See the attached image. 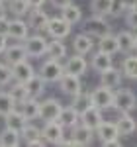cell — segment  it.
<instances>
[{"mask_svg": "<svg viewBox=\"0 0 137 147\" xmlns=\"http://www.w3.org/2000/svg\"><path fill=\"white\" fill-rule=\"evenodd\" d=\"M82 32L88 34V35H92L94 39H100L102 35H106V34L112 32V26L106 22V16L92 14L90 18H86V20L82 22Z\"/></svg>", "mask_w": 137, "mask_h": 147, "instance_id": "1", "label": "cell"}, {"mask_svg": "<svg viewBox=\"0 0 137 147\" xmlns=\"http://www.w3.org/2000/svg\"><path fill=\"white\" fill-rule=\"evenodd\" d=\"M122 82H124V73H122V69L110 67V69H106L104 73H100V84L112 88V90H118V88L122 86Z\"/></svg>", "mask_w": 137, "mask_h": 147, "instance_id": "12", "label": "cell"}, {"mask_svg": "<svg viewBox=\"0 0 137 147\" xmlns=\"http://www.w3.org/2000/svg\"><path fill=\"white\" fill-rule=\"evenodd\" d=\"M8 30H10V20L8 18H0V34L8 35Z\"/></svg>", "mask_w": 137, "mask_h": 147, "instance_id": "41", "label": "cell"}, {"mask_svg": "<svg viewBox=\"0 0 137 147\" xmlns=\"http://www.w3.org/2000/svg\"><path fill=\"white\" fill-rule=\"evenodd\" d=\"M122 73H124V77L129 80H137V55H131V53H127L124 57V61H122Z\"/></svg>", "mask_w": 137, "mask_h": 147, "instance_id": "28", "label": "cell"}, {"mask_svg": "<svg viewBox=\"0 0 137 147\" xmlns=\"http://www.w3.org/2000/svg\"><path fill=\"white\" fill-rule=\"evenodd\" d=\"M8 2V10L14 14V16H26L28 12L32 10L30 8V4H28V0H6Z\"/></svg>", "mask_w": 137, "mask_h": 147, "instance_id": "37", "label": "cell"}, {"mask_svg": "<svg viewBox=\"0 0 137 147\" xmlns=\"http://www.w3.org/2000/svg\"><path fill=\"white\" fill-rule=\"evenodd\" d=\"M22 143V134L12 129V127H4L0 131V147H18Z\"/></svg>", "mask_w": 137, "mask_h": 147, "instance_id": "25", "label": "cell"}, {"mask_svg": "<svg viewBox=\"0 0 137 147\" xmlns=\"http://www.w3.org/2000/svg\"><path fill=\"white\" fill-rule=\"evenodd\" d=\"M90 67H92V71H96L98 75H100V73H104L106 69L114 67L112 55H110V53H104V51H100V49H98V51L92 55V59H90Z\"/></svg>", "mask_w": 137, "mask_h": 147, "instance_id": "20", "label": "cell"}, {"mask_svg": "<svg viewBox=\"0 0 137 147\" xmlns=\"http://www.w3.org/2000/svg\"><path fill=\"white\" fill-rule=\"evenodd\" d=\"M98 49L104 51V53H110V55L120 53V41H118V35H114L112 32L106 34V35H102V37L98 39Z\"/></svg>", "mask_w": 137, "mask_h": 147, "instance_id": "24", "label": "cell"}, {"mask_svg": "<svg viewBox=\"0 0 137 147\" xmlns=\"http://www.w3.org/2000/svg\"><path fill=\"white\" fill-rule=\"evenodd\" d=\"M41 136L45 137L47 143H53V145H57L59 141L65 137V125L61 124L59 120H55V122H45L43 129H41Z\"/></svg>", "mask_w": 137, "mask_h": 147, "instance_id": "9", "label": "cell"}, {"mask_svg": "<svg viewBox=\"0 0 137 147\" xmlns=\"http://www.w3.org/2000/svg\"><path fill=\"white\" fill-rule=\"evenodd\" d=\"M2 55L8 65H16L24 59H28V51H26V45H8Z\"/></svg>", "mask_w": 137, "mask_h": 147, "instance_id": "22", "label": "cell"}, {"mask_svg": "<svg viewBox=\"0 0 137 147\" xmlns=\"http://www.w3.org/2000/svg\"><path fill=\"white\" fill-rule=\"evenodd\" d=\"M0 2H6V0H0Z\"/></svg>", "mask_w": 137, "mask_h": 147, "instance_id": "48", "label": "cell"}, {"mask_svg": "<svg viewBox=\"0 0 137 147\" xmlns=\"http://www.w3.org/2000/svg\"><path fill=\"white\" fill-rule=\"evenodd\" d=\"M124 4H126L127 10H133V8H137V0H124Z\"/></svg>", "mask_w": 137, "mask_h": 147, "instance_id": "45", "label": "cell"}, {"mask_svg": "<svg viewBox=\"0 0 137 147\" xmlns=\"http://www.w3.org/2000/svg\"><path fill=\"white\" fill-rule=\"evenodd\" d=\"M20 106H22V112L28 120L39 118V106H41V102H37V98H28V100L24 102V104H20Z\"/></svg>", "mask_w": 137, "mask_h": 147, "instance_id": "32", "label": "cell"}, {"mask_svg": "<svg viewBox=\"0 0 137 147\" xmlns=\"http://www.w3.org/2000/svg\"><path fill=\"white\" fill-rule=\"evenodd\" d=\"M61 16L67 20L68 24H79L80 20H82V10H80V6H77V4H68V6H65L63 10H61Z\"/></svg>", "mask_w": 137, "mask_h": 147, "instance_id": "30", "label": "cell"}, {"mask_svg": "<svg viewBox=\"0 0 137 147\" xmlns=\"http://www.w3.org/2000/svg\"><path fill=\"white\" fill-rule=\"evenodd\" d=\"M118 35V41H120V51L122 53H131V51H135V34L131 32V30H124V32H120Z\"/></svg>", "mask_w": 137, "mask_h": 147, "instance_id": "27", "label": "cell"}, {"mask_svg": "<svg viewBox=\"0 0 137 147\" xmlns=\"http://www.w3.org/2000/svg\"><path fill=\"white\" fill-rule=\"evenodd\" d=\"M73 49H75V53H80V55H88L92 53V49H94V37L88 34H79L73 37Z\"/></svg>", "mask_w": 137, "mask_h": 147, "instance_id": "17", "label": "cell"}, {"mask_svg": "<svg viewBox=\"0 0 137 147\" xmlns=\"http://www.w3.org/2000/svg\"><path fill=\"white\" fill-rule=\"evenodd\" d=\"M12 75H14V80H18V82H28V80L35 75V69L30 61L24 59L20 63L12 65Z\"/></svg>", "mask_w": 137, "mask_h": 147, "instance_id": "15", "label": "cell"}, {"mask_svg": "<svg viewBox=\"0 0 137 147\" xmlns=\"http://www.w3.org/2000/svg\"><path fill=\"white\" fill-rule=\"evenodd\" d=\"M86 69H88V61L84 59V55H80V53H75L73 57H67V61H65V73L82 77L86 73Z\"/></svg>", "mask_w": 137, "mask_h": 147, "instance_id": "13", "label": "cell"}, {"mask_svg": "<svg viewBox=\"0 0 137 147\" xmlns=\"http://www.w3.org/2000/svg\"><path fill=\"white\" fill-rule=\"evenodd\" d=\"M51 2V6H55V8H59V10H63L65 6H68L73 0H49Z\"/></svg>", "mask_w": 137, "mask_h": 147, "instance_id": "42", "label": "cell"}, {"mask_svg": "<svg viewBox=\"0 0 137 147\" xmlns=\"http://www.w3.org/2000/svg\"><path fill=\"white\" fill-rule=\"evenodd\" d=\"M57 84H59V88H61V92H63V94H67V96H71V98L82 90L80 77H77V75H71V73H65Z\"/></svg>", "mask_w": 137, "mask_h": 147, "instance_id": "10", "label": "cell"}, {"mask_svg": "<svg viewBox=\"0 0 137 147\" xmlns=\"http://www.w3.org/2000/svg\"><path fill=\"white\" fill-rule=\"evenodd\" d=\"M8 92H10L12 98L16 100V104H24L28 98H32L30 92H28V88H26V82H18V80L10 86V90H8Z\"/></svg>", "mask_w": 137, "mask_h": 147, "instance_id": "29", "label": "cell"}, {"mask_svg": "<svg viewBox=\"0 0 137 147\" xmlns=\"http://www.w3.org/2000/svg\"><path fill=\"white\" fill-rule=\"evenodd\" d=\"M20 134H22V139L24 141H26V145H34L35 141H37V139H41V129H39V127H35V125H26V127H24L22 131H20Z\"/></svg>", "mask_w": 137, "mask_h": 147, "instance_id": "34", "label": "cell"}, {"mask_svg": "<svg viewBox=\"0 0 137 147\" xmlns=\"http://www.w3.org/2000/svg\"><path fill=\"white\" fill-rule=\"evenodd\" d=\"M30 24L16 18V20H10V30H8V37L16 39V41H22V39H28L30 37Z\"/></svg>", "mask_w": 137, "mask_h": 147, "instance_id": "16", "label": "cell"}, {"mask_svg": "<svg viewBox=\"0 0 137 147\" xmlns=\"http://www.w3.org/2000/svg\"><path fill=\"white\" fill-rule=\"evenodd\" d=\"M6 47H8V35L0 34V55L6 51Z\"/></svg>", "mask_w": 137, "mask_h": 147, "instance_id": "43", "label": "cell"}, {"mask_svg": "<svg viewBox=\"0 0 137 147\" xmlns=\"http://www.w3.org/2000/svg\"><path fill=\"white\" fill-rule=\"evenodd\" d=\"M73 134H71V137H73V141L77 143V145H90L92 139L96 137V129H92V127H88L86 124H77L73 129H71Z\"/></svg>", "mask_w": 137, "mask_h": 147, "instance_id": "11", "label": "cell"}, {"mask_svg": "<svg viewBox=\"0 0 137 147\" xmlns=\"http://www.w3.org/2000/svg\"><path fill=\"white\" fill-rule=\"evenodd\" d=\"M16 100L10 96V92H0V116H8L12 110H16Z\"/></svg>", "mask_w": 137, "mask_h": 147, "instance_id": "35", "label": "cell"}, {"mask_svg": "<svg viewBox=\"0 0 137 147\" xmlns=\"http://www.w3.org/2000/svg\"><path fill=\"white\" fill-rule=\"evenodd\" d=\"M126 24L129 26V30H131V32H135V34H137V8L127 10V14H126Z\"/></svg>", "mask_w": 137, "mask_h": 147, "instance_id": "40", "label": "cell"}, {"mask_svg": "<svg viewBox=\"0 0 137 147\" xmlns=\"http://www.w3.org/2000/svg\"><path fill=\"white\" fill-rule=\"evenodd\" d=\"M96 137L100 139V143L104 147H120V129L116 122H102V124L96 127Z\"/></svg>", "mask_w": 137, "mask_h": 147, "instance_id": "2", "label": "cell"}, {"mask_svg": "<svg viewBox=\"0 0 137 147\" xmlns=\"http://www.w3.org/2000/svg\"><path fill=\"white\" fill-rule=\"evenodd\" d=\"M104 110H100L98 106H90L88 110H84V112L80 114V122L82 124H86L88 127H92V129H96L98 125L104 122Z\"/></svg>", "mask_w": 137, "mask_h": 147, "instance_id": "18", "label": "cell"}, {"mask_svg": "<svg viewBox=\"0 0 137 147\" xmlns=\"http://www.w3.org/2000/svg\"><path fill=\"white\" fill-rule=\"evenodd\" d=\"M71 30H73V24H68L63 16H55V18L49 20L45 32L51 35L53 39H65V37L71 35Z\"/></svg>", "mask_w": 137, "mask_h": 147, "instance_id": "7", "label": "cell"}, {"mask_svg": "<svg viewBox=\"0 0 137 147\" xmlns=\"http://www.w3.org/2000/svg\"><path fill=\"white\" fill-rule=\"evenodd\" d=\"M90 10L92 14H98V16H110L112 0H90Z\"/></svg>", "mask_w": 137, "mask_h": 147, "instance_id": "36", "label": "cell"}, {"mask_svg": "<svg viewBox=\"0 0 137 147\" xmlns=\"http://www.w3.org/2000/svg\"><path fill=\"white\" fill-rule=\"evenodd\" d=\"M6 14H8V4L0 2V18H6Z\"/></svg>", "mask_w": 137, "mask_h": 147, "instance_id": "46", "label": "cell"}, {"mask_svg": "<svg viewBox=\"0 0 137 147\" xmlns=\"http://www.w3.org/2000/svg\"><path fill=\"white\" fill-rule=\"evenodd\" d=\"M116 125H118L122 137H129L137 131V122H135V118H133L131 114H122V116L118 118Z\"/></svg>", "mask_w": 137, "mask_h": 147, "instance_id": "21", "label": "cell"}, {"mask_svg": "<svg viewBox=\"0 0 137 147\" xmlns=\"http://www.w3.org/2000/svg\"><path fill=\"white\" fill-rule=\"evenodd\" d=\"M59 122L68 127V129H73L77 124H80V112L71 104V106H63V110L59 114Z\"/></svg>", "mask_w": 137, "mask_h": 147, "instance_id": "19", "label": "cell"}, {"mask_svg": "<svg viewBox=\"0 0 137 147\" xmlns=\"http://www.w3.org/2000/svg\"><path fill=\"white\" fill-rule=\"evenodd\" d=\"M39 75L47 80V82H59L61 77L65 75V65L59 61V59H47L41 63V67H39Z\"/></svg>", "mask_w": 137, "mask_h": 147, "instance_id": "5", "label": "cell"}, {"mask_svg": "<svg viewBox=\"0 0 137 147\" xmlns=\"http://www.w3.org/2000/svg\"><path fill=\"white\" fill-rule=\"evenodd\" d=\"M114 108L120 114H131L137 108L135 92L129 90V88H122V86H120V88L116 90V104H114Z\"/></svg>", "mask_w": 137, "mask_h": 147, "instance_id": "4", "label": "cell"}, {"mask_svg": "<svg viewBox=\"0 0 137 147\" xmlns=\"http://www.w3.org/2000/svg\"><path fill=\"white\" fill-rule=\"evenodd\" d=\"M135 51H137V34H135Z\"/></svg>", "mask_w": 137, "mask_h": 147, "instance_id": "47", "label": "cell"}, {"mask_svg": "<svg viewBox=\"0 0 137 147\" xmlns=\"http://www.w3.org/2000/svg\"><path fill=\"white\" fill-rule=\"evenodd\" d=\"M124 12H127L126 4H124V0H112V12H110V16H114V18H120Z\"/></svg>", "mask_w": 137, "mask_h": 147, "instance_id": "39", "label": "cell"}, {"mask_svg": "<svg viewBox=\"0 0 137 147\" xmlns=\"http://www.w3.org/2000/svg\"><path fill=\"white\" fill-rule=\"evenodd\" d=\"M90 96H92V106H98L100 110H112L116 104V90L104 86V84L96 86L90 92Z\"/></svg>", "mask_w": 137, "mask_h": 147, "instance_id": "3", "label": "cell"}, {"mask_svg": "<svg viewBox=\"0 0 137 147\" xmlns=\"http://www.w3.org/2000/svg\"><path fill=\"white\" fill-rule=\"evenodd\" d=\"M47 0H28V4H30V8H43V4H45Z\"/></svg>", "mask_w": 137, "mask_h": 147, "instance_id": "44", "label": "cell"}, {"mask_svg": "<svg viewBox=\"0 0 137 147\" xmlns=\"http://www.w3.org/2000/svg\"><path fill=\"white\" fill-rule=\"evenodd\" d=\"M73 106L79 110L80 114L84 112V110H88L92 106V96H90V92H82L80 90L79 94H75L73 96Z\"/></svg>", "mask_w": 137, "mask_h": 147, "instance_id": "33", "label": "cell"}, {"mask_svg": "<svg viewBox=\"0 0 137 147\" xmlns=\"http://www.w3.org/2000/svg\"><path fill=\"white\" fill-rule=\"evenodd\" d=\"M47 86V80L41 77V75H34L32 79L26 82V88H28V92H30V96L32 98H39V96H43L45 94V88Z\"/></svg>", "mask_w": 137, "mask_h": 147, "instance_id": "23", "label": "cell"}, {"mask_svg": "<svg viewBox=\"0 0 137 147\" xmlns=\"http://www.w3.org/2000/svg\"><path fill=\"white\" fill-rule=\"evenodd\" d=\"M4 120H6V125L8 127H12V129H16V131H22L24 127L28 125V118L24 116L22 110H12L8 116H4Z\"/></svg>", "mask_w": 137, "mask_h": 147, "instance_id": "26", "label": "cell"}, {"mask_svg": "<svg viewBox=\"0 0 137 147\" xmlns=\"http://www.w3.org/2000/svg\"><path fill=\"white\" fill-rule=\"evenodd\" d=\"M61 110H63L61 100H57V98H47L39 106V118L43 122H55V120H59Z\"/></svg>", "mask_w": 137, "mask_h": 147, "instance_id": "8", "label": "cell"}, {"mask_svg": "<svg viewBox=\"0 0 137 147\" xmlns=\"http://www.w3.org/2000/svg\"><path fill=\"white\" fill-rule=\"evenodd\" d=\"M47 49H49V41L41 34L30 35L26 39V51H28V57H32V59H39V57L47 55Z\"/></svg>", "mask_w": 137, "mask_h": 147, "instance_id": "6", "label": "cell"}, {"mask_svg": "<svg viewBox=\"0 0 137 147\" xmlns=\"http://www.w3.org/2000/svg\"><path fill=\"white\" fill-rule=\"evenodd\" d=\"M47 57H51V59H65L67 57V45L61 41V39H53V41H49V49H47Z\"/></svg>", "mask_w": 137, "mask_h": 147, "instance_id": "31", "label": "cell"}, {"mask_svg": "<svg viewBox=\"0 0 137 147\" xmlns=\"http://www.w3.org/2000/svg\"><path fill=\"white\" fill-rule=\"evenodd\" d=\"M49 20H51V18H49L41 8H32V10L28 12V24H30V28L35 30V32H43V30H47Z\"/></svg>", "mask_w": 137, "mask_h": 147, "instance_id": "14", "label": "cell"}, {"mask_svg": "<svg viewBox=\"0 0 137 147\" xmlns=\"http://www.w3.org/2000/svg\"><path fill=\"white\" fill-rule=\"evenodd\" d=\"M10 80H14L12 65H8V63H0V86H6Z\"/></svg>", "mask_w": 137, "mask_h": 147, "instance_id": "38", "label": "cell"}]
</instances>
